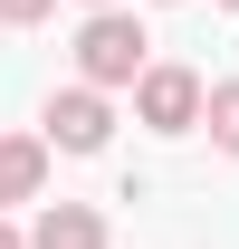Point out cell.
Masks as SVG:
<instances>
[{
    "label": "cell",
    "mask_w": 239,
    "mask_h": 249,
    "mask_svg": "<svg viewBox=\"0 0 239 249\" xmlns=\"http://www.w3.org/2000/svg\"><path fill=\"white\" fill-rule=\"evenodd\" d=\"M144 67H153L144 19H134V10H86V29H77V77L115 96V87H134Z\"/></svg>",
    "instance_id": "1"
},
{
    "label": "cell",
    "mask_w": 239,
    "mask_h": 249,
    "mask_svg": "<svg viewBox=\"0 0 239 249\" xmlns=\"http://www.w3.org/2000/svg\"><path fill=\"white\" fill-rule=\"evenodd\" d=\"M201 106H210V77H201V67H182V58H153L144 77H134V115H144L153 134H191Z\"/></svg>",
    "instance_id": "2"
},
{
    "label": "cell",
    "mask_w": 239,
    "mask_h": 249,
    "mask_svg": "<svg viewBox=\"0 0 239 249\" xmlns=\"http://www.w3.org/2000/svg\"><path fill=\"white\" fill-rule=\"evenodd\" d=\"M38 134H48L58 154H105V144H115V96L77 77V87H58V96H48V115H38Z\"/></svg>",
    "instance_id": "3"
},
{
    "label": "cell",
    "mask_w": 239,
    "mask_h": 249,
    "mask_svg": "<svg viewBox=\"0 0 239 249\" xmlns=\"http://www.w3.org/2000/svg\"><path fill=\"white\" fill-rule=\"evenodd\" d=\"M48 134H0V211H19V201H38L48 192Z\"/></svg>",
    "instance_id": "4"
},
{
    "label": "cell",
    "mask_w": 239,
    "mask_h": 249,
    "mask_svg": "<svg viewBox=\"0 0 239 249\" xmlns=\"http://www.w3.org/2000/svg\"><path fill=\"white\" fill-rule=\"evenodd\" d=\"M29 249H105V211L96 201H48L29 230Z\"/></svg>",
    "instance_id": "5"
},
{
    "label": "cell",
    "mask_w": 239,
    "mask_h": 249,
    "mask_svg": "<svg viewBox=\"0 0 239 249\" xmlns=\"http://www.w3.org/2000/svg\"><path fill=\"white\" fill-rule=\"evenodd\" d=\"M201 124H210V144H220V154H239V77H220V87H210Z\"/></svg>",
    "instance_id": "6"
},
{
    "label": "cell",
    "mask_w": 239,
    "mask_h": 249,
    "mask_svg": "<svg viewBox=\"0 0 239 249\" xmlns=\"http://www.w3.org/2000/svg\"><path fill=\"white\" fill-rule=\"evenodd\" d=\"M48 10H58V0H0V29H38Z\"/></svg>",
    "instance_id": "7"
},
{
    "label": "cell",
    "mask_w": 239,
    "mask_h": 249,
    "mask_svg": "<svg viewBox=\"0 0 239 249\" xmlns=\"http://www.w3.org/2000/svg\"><path fill=\"white\" fill-rule=\"evenodd\" d=\"M0 249H29V230H10V211H0Z\"/></svg>",
    "instance_id": "8"
},
{
    "label": "cell",
    "mask_w": 239,
    "mask_h": 249,
    "mask_svg": "<svg viewBox=\"0 0 239 249\" xmlns=\"http://www.w3.org/2000/svg\"><path fill=\"white\" fill-rule=\"evenodd\" d=\"M86 10H115V0H86Z\"/></svg>",
    "instance_id": "9"
},
{
    "label": "cell",
    "mask_w": 239,
    "mask_h": 249,
    "mask_svg": "<svg viewBox=\"0 0 239 249\" xmlns=\"http://www.w3.org/2000/svg\"><path fill=\"white\" fill-rule=\"evenodd\" d=\"M220 10H239V0H220Z\"/></svg>",
    "instance_id": "10"
}]
</instances>
